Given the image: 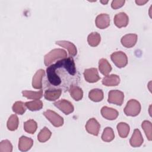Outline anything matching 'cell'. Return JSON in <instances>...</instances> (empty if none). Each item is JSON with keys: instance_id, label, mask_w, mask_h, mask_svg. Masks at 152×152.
<instances>
[{"instance_id": "30bf717a", "label": "cell", "mask_w": 152, "mask_h": 152, "mask_svg": "<svg viewBox=\"0 0 152 152\" xmlns=\"http://www.w3.org/2000/svg\"><path fill=\"white\" fill-rule=\"evenodd\" d=\"M110 17L107 14L102 13L98 15L95 20V24L97 27L100 29H104L110 25Z\"/></svg>"}, {"instance_id": "8fae6325", "label": "cell", "mask_w": 152, "mask_h": 152, "mask_svg": "<svg viewBox=\"0 0 152 152\" xmlns=\"http://www.w3.org/2000/svg\"><path fill=\"white\" fill-rule=\"evenodd\" d=\"M114 24L118 28L125 27L127 26L129 22V17L124 12H121L116 14L114 17Z\"/></svg>"}, {"instance_id": "1f68e13d", "label": "cell", "mask_w": 152, "mask_h": 152, "mask_svg": "<svg viewBox=\"0 0 152 152\" xmlns=\"http://www.w3.org/2000/svg\"><path fill=\"white\" fill-rule=\"evenodd\" d=\"M141 127L144 130L145 135L148 141H151L152 135H151V129H152V124L151 122L148 121H144L141 124Z\"/></svg>"}, {"instance_id": "cb8c5ba5", "label": "cell", "mask_w": 152, "mask_h": 152, "mask_svg": "<svg viewBox=\"0 0 152 152\" xmlns=\"http://www.w3.org/2000/svg\"><path fill=\"white\" fill-rule=\"evenodd\" d=\"M101 41V36L97 32H92L87 37L88 45L92 47L98 46Z\"/></svg>"}, {"instance_id": "7402d4cb", "label": "cell", "mask_w": 152, "mask_h": 152, "mask_svg": "<svg viewBox=\"0 0 152 152\" xmlns=\"http://www.w3.org/2000/svg\"><path fill=\"white\" fill-rule=\"evenodd\" d=\"M89 99L94 102H99L103 99V91L101 89L94 88L90 90L88 93Z\"/></svg>"}, {"instance_id": "9a60e30c", "label": "cell", "mask_w": 152, "mask_h": 152, "mask_svg": "<svg viewBox=\"0 0 152 152\" xmlns=\"http://www.w3.org/2000/svg\"><path fill=\"white\" fill-rule=\"evenodd\" d=\"M55 44L66 49L68 51L69 56L72 57L77 55V49L73 43L66 40H58L55 42Z\"/></svg>"}, {"instance_id": "7a4b0ae2", "label": "cell", "mask_w": 152, "mask_h": 152, "mask_svg": "<svg viewBox=\"0 0 152 152\" xmlns=\"http://www.w3.org/2000/svg\"><path fill=\"white\" fill-rule=\"evenodd\" d=\"M67 57L66 52L62 49H54L50 50L44 57V64L46 66H49L54 61L59 59Z\"/></svg>"}, {"instance_id": "ba28073f", "label": "cell", "mask_w": 152, "mask_h": 152, "mask_svg": "<svg viewBox=\"0 0 152 152\" xmlns=\"http://www.w3.org/2000/svg\"><path fill=\"white\" fill-rule=\"evenodd\" d=\"M85 127L88 133L94 136H97L99 135L100 125L95 118H92L88 119L86 124Z\"/></svg>"}, {"instance_id": "52a82bcc", "label": "cell", "mask_w": 152, "mask_h": 152, "mask_svg": "<svg viewBox=\"0 0 152 152\" xmlns=\"http://www.w3.org/2000/svg\"><path fill=\"white\" fill-rule=\"evenodd\" d=\"M54 106L58 108L65 115H69L73 112L74 110V106L68 100L65 99H61L53 103Z\"/></svg>"}, {"instance_id": "4316f807", "label": "cell", "mask_w": 152, "mask_h": 152, "mask_svg": "<svg viewBox=\"0 0 152 152\" xmlns=\"http://www.w3.org/2000/svg\"><path fill=\"white\" fill-rule=\"evenodd\" d=\"M37 128V124L33 119H29L24 123V131L29 134H34Z\"/></svg>"}, {"instance_id": "6da1fadb", "label": "cell", "mask_w": 152, "mask_h": 152, "mask_svg": "<svg viewBox=\"0 0 152 152\" xmlns=\"http://www.w3.org/2000/svg\"><path fill=\"white\" fill-rule=\"evenodd\" d=\"M47 78L49 83L53 86H59L67 75L75 76L77 69L72 57L65 58L58 61L55 64L46 69Z\"/></svg>"}, {"instance_id": "4dcf8cb0", "label": "cell", "mask_w": 152, "mask_h": 152, "mask_svg": "<svg viewBox=\"0 0 152 152\" xmlns=\"http://www.w3.org/2000/svg\"><path fill=\"white\" fill-rule=\"evenodd\" d=\"M26 106L25 103L21 101H17L15 102L12 107V111L18 115H23L26 110Z\"/></svg>"}, {"instance_id": "ac0fdd59", "label": "cell", "mask_w": 152, "mask_h": 152, "mask_svg": "<svg viewBox=\"0 0 152 152\" xmlns=\"http://www.w3.org/2000/svg\"><path fill=\"white\" fill-rule=\"evenodd\" d=\"M102 83L104 86L107 87L116 86L120 83V78L116 74L107 75L102 79Z\"/></svg>"}, {"instance_id": "8992f818", "label": "cell", "mask_w": 152, "mask_h": 152, "mask_svg": "<svg viewBox=\"0 0 152 152\" xmlns=\"http://www.w3.org/2000/svg\"><path fill=\"white\" fill-rule=\"evenodd\" d=\"M124 94L118 90H110L108 93L107 102L109 103L121 106L124 102Z\"/></svg>"}, {"instance_id": "44dd1931", "label": "cell", "mask_w": 152, "mask_h": 152, "mask_svg": "<svg viewBox=\"0 0 152 152\" xmlns=\"http://www.w3.org/2000/svg\"><path fill=\"white\" fill-rule=\"evenodd\" d=\"M99 69L103 75H108L112 71V66L106 59L102 58L99 61Z\"/></svg>"}, {"instance_id": "d4e9b609", "label": "cell", "mask_w": 152, "mask_h": 152, "mask_svg": "<svg viewBox=\"0 0 152 152\" xmlns=\"http://www.w3.org/2000/svg\"><path fill=\"white\" fill-rule=\"evenodd\" d=\"M22 94L23 97H25L28 99L39 100L43 96V90H40L38 91L23 90L22 91Z\"/></svg>"}, {"instance_id": "836d02e7", "label": "cell", "mask_w": 152, "mask_h": 152, "mask_svg": "<svg viewBox=\"0 0 152 152\" xmlns=\"http://www.w3.org/2000/svg\"><path fill=\"white\" fill-rule=\"evenodd\" d=\"M125 2V0H114L111 3V7L113 9H118L122 7Z\"/></svg>"}, {"instance_id": "603a6c76", "label": "cell", "mask_w": 152, "mask_h": 152, "mask_svg": "<svg viewBox=\"0 0 152 152\" xmlns=\"http://www.w3.org/2000/svg\"><path fill=\"white\" fill-rule=\"evenodd\" d=\"M117 130L119 135L123 138L127 137L130 131V128L128 124L125 122H119L117 125Z\"/></svg>"}, {"instance_id": "ffe728a7", "label": "cell", "mask_w": 152, "mask_h": 152, "mask_svg": "<svg viewBox=\"0 0 152 152\" xmlns=\"http://www.w3.org/2000/svg\"><path fill=\"white\" fill-rule=\"evenodd\" d=\"M62 93L61 88L48 89L46 90L44 94L45 99L49 101H55L59 98Z\"/></svg>"}, {"instance_id": "5b68a950", "label": "cell", "mask_w": 152, "mask_h": 152, "mask_svg": "<svg viewBox=\"0 0 152 152\" xmlns=\"http://www.w3.org/2000/svg\"><path fill=\"white\" fill-rule=\"evenodd\" d=\"M43 115L55 127H59L64 124V119L56 112L52 110H47L43 112Z\"/></svg>"}, {"instance_id": "484cf974", "label": "cell", "mask_w": 152, "mask_h": 152, "mask_svg": "<svg viewBox=\"0 0 152 152\" xmlns=\"http://www.w3.org/2000/svg\"><path fill=\"white\" fill-rule=\"evenodd\" d=\"M18 124L19 121L18 116L15 114H14L11 115L8 118L7 123V126L10 131H14L18 128Z\"/></svg>"}, {"instance_id": "f546056e", "label": "cell", "mask_w": 152, "mask_h": 152, "mask_svg": "<svg viewBox=\"0 0 152 152\" xmlns=\"http://www.w3.org/2000/svg\"><path fill=\"white\" fill-rule=\"evenodd\" d=\"M102 140L104 142H110L115 138V134L112 128L106 127L103 130L102 135Z\"/></svg>"}, {"instance_id": "9c48e42d", "label": "cell", "mask_w": 152, "mask_h": 152, "mask_svg": "<svg viewBox=\"0 0 152 152\" xmlns=\"http://www.w3.org/2000/svg\"><path fill=\"white\" fill-rule=\"evenodd\" d=\"M83 74L84 79L88 83H96L100 79V77L99 75L97 69L96 68L86 69L84 71Z\"/></svg>"}, {"instance_id": "e0dca14e", "label": "cell", "mask_w": 152, "mask_h": 152, "mask_svg": "<svg viewBox=\"0 0 152 152\" xmlns=\"http://www.w3.org/2000/svg\"><path fill=\"white\" fill-rule=\"evenodd\" d=\"M33 145V140L26 136H21L18 141V149L21 151L29 150Z\"/></svg>"}, {"instance_id": "e575fe53", "label": "cell", "mask_w": 152, "mask_h": 152, "mask_svg": "<svg viewBox=\"0 0 152 152\" xmlns=\"http://www.w3.org/2000/svg\"><path fill=\"white\" fill-rule=\"evenodd\" d=\"M148 2V0H145V1H142V0H136L135 1V3L138 5H144L145 3H147Z\"/></svg>"}, {"instance_id": "3957f363", "label": "cell", "mask_w": 152, "mask_h": 152, "mask_svg": "<svg viewBox=\"0 0 152 152\" xmlns=\"http://www.w3.org/2000/svg\"><path fill=\"white\" fill-rule=\"evenodd\" d=\"M141 104L135 99L129 100L125 107L124 111L126 116H136L141 112Z\"/></svg>"}, {"instance_id": "4fadbf2b", "label": "cell", "mask_w": 152, "mask_h": 152, "mask_svg": "<svg viewBox=\"0 0 152 152\" xmlns=\"http://www.w3.org/2000/svg\"><path fill=\"white\" fill-rule=\"evenodd\" d=\"M101 114L104 118L107 120L112 121L117 118L119 115V112L117 110L113 108L109 107L107 106H103L101 109Z\"/></svg>"}, {"instance_id": "277c9868", "label": "cell", "mask_w": 152, "mask_h": 152, "mask_svg": "<svg viewBox=\"0 0 152 152\" xmlns=\"http://www.w3.org/2000/svg\"><path fill=\"white\" fill-rule=\"evenodd\" d=\"M113 64L119 68L125 67L128 64V57L122 51L115 52L110 55Z\"/></svg>"}, {"instance_id": "d6986e66", "label": "cell", "mask_w": 152, "mask_h": 152, "mask_svg": "<svg viewBox=\"0 0 152 152\" xmlns=\"http://www.w3.org/2000/svg\"><path fill=\"white\" fill-rule=\"evenodd\" d=\"M68 92L71 97L75 101H79L83 99V91L76 85H71L68 88Z\"/></svg>"}, {"instance_id": "d6a6232c", "label": "cell", "mask_w": 152, "mask_h": 152, "mask_svg": "<svg viewBox=\"0 0 152 152\" xmlns=\"http://www.w3.org/2000/svg\"><path fill=\"white\" fill-rule=\"evenodd\" d=\"M12 145L8 140H2L0 143V152H11Z\"/></svg>"}, {"instance_id": "7c38bea8", "label": "cell", "mask_w": 152, "mask_h": 152, "mask_svg": "<svg viewBox=\"0 0 152 152\" xmlns=\"http://www.w3.org/2000/svg\"><path fill=\"white\" fill-rule=\"evenodd\" d=\"M138 36L136 34H127L124 35L121 39V42L122 46L126 48L133 47L137 42Z\"/></svg>"}, {"instance_id": "5bb4252c", "label": "cell", "mask_w": 152, "mask_h": 152, "mask_svg": "<svg viewBox=\"0 0 152 152\" xmlns=\"http://www.w3.org/2000/svg\"><path fill=\"white\" fill-rule=\"evenodd\" d=\"M144 141L143 137L138 129H135L129 140L130 145L133 147H140Z\"/></svg>"}, {"instance_id": "f1b7e54d", "label": "cell", "mask_w": 152, "mask_h": 152, "mask_svg": "<svg viewBox=\"0 0 152 152\" xmlns=\"http://www.w3.org/2000/svg\"><path fill=\"white\" fill-rule=\"evenodd\" d=\"M52 135L51 131L46 126H45L39 133L37 140L40 142H45L49 140Z\"/></svg>"}, {"instance_id": "2e32d148", "label": "cell", "mask_w": 152, "mask_h": 152, "mask_svg": "<svg viewBox=\"0 0 152 152\" xmlns=\"http://www.w3.org/2000/svg\"><path fill=\"white\" fill-rule=\"evenodd\" d=\"M45 75L43 69H40L36 71L32 79V87L35 89H40L42 87V78Z\"/></svg>"}, {"instance_id": "d590c367", "label": "cell", "mask_w": 152, "mask_h": 152, "mask_svg": "<svg viewBox=\"0 0 152 152\" xmlns=\"http://www.w3.org/2000/svg\"><path fill=\"white\" fill-rule=\"evenodd\" d=\"M100 2L101 3H102L103 4H106L107 2H108V1H100Z\"/></svg>"}, {"instance_id": "83f0119b", "label": "cell", "mask_w": 152, "mask_h": 152, "mask_svg": "<svg viewBox=\"0 0 152 152\" xmlns=\"http://www.w3.org/2000/svg\"><path fill=\"white\" fill-rule=\"evenodd\" d=\"M26 107L31 111H37L42 109L43 104L40 100H34L25 103Z\"/></svg>"}]
</instances>
